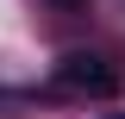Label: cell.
<instances>
[{"instance_id":"obj_1","label":"cell","mask_w":125,"mask_h":119,"mask_svg":"<svg viewBox=\"0 0 125 119\" xmlns=\"http://www.w3.org/2000/svg\"><path fill=\"white\" fill-rule=\"evenodd\" d=\"M50 82H56L62 94H88V100H113V94H119V69H113L100 50H62L56 69H50Z\"/></svg>"},{"instance_id":"obj_2","label":"cell","mask_w":125,"mask_h":119,"mask_svg":"<svg viewBox=\"0 0 125 119\" xmlns=\"http://www.w3.org/2000/svg\"><path fill=\"white\" fill-rule=\"evenodd\" d=\"M50 6H56V13H81L88 0H50Z\"/></svg>"}]
</instances>
